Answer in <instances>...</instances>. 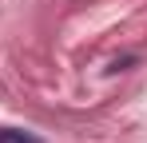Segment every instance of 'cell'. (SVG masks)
I'll return each instance as SVG.
<instances>
[{
  "label": "cell",
  "instance_id": "cell-1",
  "mask_svg": "<svg viewBox=\"0 0 147 143\" xmlns=\"http://www.w3.org/2000/svg\"><path fill=\"white\" fill-rule=\"evenodd\" d=\"M0 143H40L32 131H20V127H0Z\"/></svg>",
  "mask_w": 147,
  "mask_h": 143
}]
</instances>
